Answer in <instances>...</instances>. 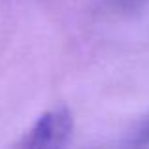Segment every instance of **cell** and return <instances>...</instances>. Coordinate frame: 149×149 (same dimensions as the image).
Segmentation results:
<instances>
[{
  "label": "cell",
  "instance_id": "6da1fadb",
  "mask_svg": "<svg viewBox=\"0 0 149 149\" xmlns=\"http://www.w3.org/2000/svg\"><path fill=\"white\" fill-rule=\"evenodd\" d=\"M74 132V117L66 106L55 108L44 113L32 125L25 138L19 142V147L25 149H57L68 143Z\"/></svg>",
  "mask_w": 149,
  "mask_h": 149
},
{
  "label": "cell",
  "instance_id": "7a4b0ae2",
  "mask_svg": "<svg viewBox=\"0 0 149 149\" xmlns=\"http://www.w3.org/2000/svg\"><path fill=\"white\" fill-rule=\"evenodd\" d=\"M136 143H149V119L142 125V128L138 130V138Z\"/></svg>",
  "mask_w": 149,
  "mask_h": 149
}]
</instances>
